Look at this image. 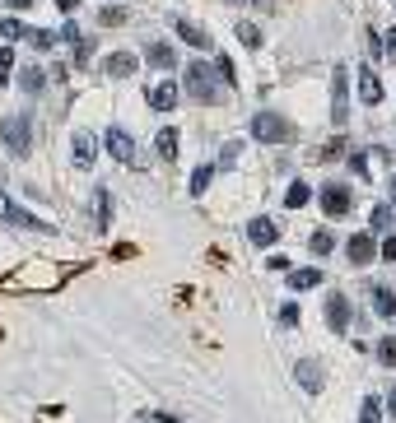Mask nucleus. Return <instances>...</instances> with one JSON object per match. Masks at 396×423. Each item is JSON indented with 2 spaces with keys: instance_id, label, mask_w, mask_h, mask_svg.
I'll use <instances>...</instances> for the list:
<instances>
[{
  "instance_id": "nucleus-1",
  "label": "nucleus",
  "mask_w": 396,
  "mask_h": 423,
  "mask_svg": "<svg viewBox=\"0 0 396 423\" xmlns=\"http://www.w3.org/2000/svg\"><path fill=\"white\" fill-rule=\"evenodd\" d=\"M0 140H5L10 154L23 158L28 149H33V117H28V112H10V117L0 121Z\"/></svg>"
},
{
  "instance_id": "nucleus-2",
  "label": "nucleus",
  "mask_w": 396,
  "mask_h": 423,
  "mask_svg": "<svg viewBox=\"0 0 396 423\" xmlns=\"http://www.w3.org/2000/svg\"><path fill=\"white\" fill-rule=\"evenodd\" d=\"M252 135H257L261 145H289L294 140V126L284 121L280 112H257L252 117Z\"/></svg>"
},
{
  "instance_id": "nucleus-3",
  "label": "nucleus",
  "mask_w": 396,
  "mask_h": 423,
  "mask_svg": "<svg viewBox=\"0 0 396 423\" xmlns=\"http://www.w3.org/2000/svg\"><path fill=\"white\" fill-rule=\"evenodd\" d=\"M187 98H196V102H219L215 70L205 66V61H192V66H187Z\"/></svg>"
},
{
  "instance_id": "nucleus-4",
  "label": "nucleus",
  "mask_w": 396,
  "mask_h": 423,
  "mask_svg": "<svg viewBox=\"0 0 396 423\" xmlns=\"http://www.w3.org/2000/svg\"><path fill=\"white\" fill-rule=\"evenodd\" d=\"M331 121L336 126L350 121V70L345 66L331 70Z\"/></svg>"
},
{
  "instance_id": "nucleus-5",
  "label": "nucleus",
  "mask_w": 396,
  "mask_h": 423,
  "mask_svg": "<svg viewBox=\"0 0 396 423\" xmlns=\"http://www.w3.org/2000/svg\"><path fill=\"white\" fill-rule=\"evenodd\" d=\"M317 201H322V210L331 214V219H340V214H350V186H345V181H327V186L317 191Z\"/></svg>"
},
{
  "instance_id": "nucleus-6",
  "label": "nucleus",
  "mask_w": 396,
  "mask_h": 423,
  "mask_svg": "<svg viewBox=\"0 0 396 423\" xmlns=\"http://www.w3.org/2000/svg\"><path fill=\"white\" fill-rule=\"evenodd\" d=\"M350 321H354L350 298H345V293H331V298H327V326H331L336 335H345V330H350Z\"/></svg>"
},
{
  "instance_id": "nucleus-7",
  "label": "nucleus",
  "mask_w": 396,
  "mask_h": 423,
  "mask_svg": "<svg viewBox=\"0 0 396 423\" xmlns=\"http://www.w3.org/2000/svg\"><path fill=\"white\" fill-rule=\"evenodd\" d=\"M354 79H359V98H363V107H378V102H383V79L373 75V66H359V70H354Z\"/></svg>"
},
{
  "instance_id": "nucleus-8",
  "label": "nucleus",
  "mask_w": 396,
  "mask_h": 423,
  "mask_svg": "<svg viewBox=\"0 0 396 423\" xmlns=\"http://www.w3.org/2000/svg\"><path fill=\"white\" fill-rule=\"evenodd\" d=\"M145 98H149V107H154V112H173V107H177V84H173V79H158V84H149V93H145Z\"/></svg>"
},
{
  "instance_id": "nucleus-9",
  "label": "nucleus",
  "mask_w": 396,
  "mask_h": 423,
  "mask_svg": "<svg viewBox=\"0 0 396 423\" xmlns=\"http://www.w3.org/2000/svg\"><path fill=\"white\" fill-rule=\"evenodd\" d=\"M345 256H350V266H368V261L378 256V242H373V233H354L350 242H345Z\"/></svg>"
},
{
  "instance_id": "nucleus-10",
  "label": "nucleus",
  "mask_w": 396,
  "mask_h": 423,
  "mask_svg": "<svg viewBox=\"0 0 396 423\" xmlns=\"http://www.w3.org/2000/svg\"><path fill=\"white\" fill-rule=\"evenodd\" d=\"M387 158H392L387 149H359V154H350V172H359V177H373Z\"/></svg>"
},
{
  "instance_id": "nucleus-11",
  "label": "nucleus",
  "mask_w": 396,
  "mask_h": 423,
  "mask_svg": "<svg viewBox=\"0 0 396 423\" xmlns=\"http://www.w3.org/2000/svg\"><path fill=\"white\" fill-rule=\"evenodd\" d=\"M145 61L154 70H173V66H177V52H173L163 37H149V42H145Z\"/></svg>"
},
{
  "instance_id": "nucleus-12",
  "label": "nucleus",
  "mask_w": 396,
  "mask_h": 423,
  "mask_svg": "<svg viewBox=\"0 0 396 423\" xmlns=\"http://www.w3.org/2000/svg\"><path fill=\"white\" fill-rule=\"evenodd\" d=\"M294 377H298V386L308 391V395H317V391L327 386V372L317 368L313 358H298V368H294Z\"/></svg>"
},
{
  "instance_id": "nucleus-13",
  "label": "nucleus",
  "mask_w": 396,
  "mask_h": 423,
  "mask_svg": "<svg viewBox=\"0 0 396 423\" xmlns=\"http://www.w3.org/2000/svg\"><path fill=\"white\" fill-rule=\"evenodd\" d=\"M248 242H252V246H275V242H280L275 219H266V214H261V219H252V223H248Z\"/></svg>"
},
{
  "instance_id": "nucleus-14",
  "label": "nucleus",
  "mask_w": 396,
  "mask_h": 423,
  "mask_svg": "<svg viewBox=\"0 0 396 423\" xmlns=\"http://www.w3.org/2000/svg\"><path fill=\"white\" fill-rule=\"evenodd\" d=\"M107 149H112L117 163H136V140H131L122 126H112V131H107Z\"/></svg>"
},
{
  "instance_id": "nucleus-15",
  "label": "nucleus",
  "mask_w": 396,
  "mask_h": 423,
  "mask_svg": "<svg viewBox=\"0 0 396 423\" xmlns=\"http://www.w3.org/2000/svg\"><path fill=\"white\" fill-rule=\"evenodd\" d=\"M70 149H75V163H79V167H93V158H98V140H93L89 131H75V135H70Z\"/></svg>"
},
{
  "instance_id": "nucleus-16",
  "label": "nucleus",
  "mask_w": 396,
  "mask_h": 423,
  "mask_svg": "<svg viewBox=\"0 0 396 423\" xmlns=\"http://www.w3.org/2000/svg\"><path fill=\"white\" fill-rule=\"evenodd\" d=\"M0 219H5V223H23V228H47L42 219H33V214H23L19 205H14L10 196H5V191H0Z\"/></svg>"
},
{
  "instance_id": "nucleus-17",
  "label": "nucleus",
  "mask_w": 396,
  "mask_h": 423,
  "mask_svg": "<svg viewBox=\"0 0 396 423\" xmlns=\"http://www.w3.org/2000/svg\"><path fill=\"white\" fill-rule=\"evenodd\" d=\"M140 70V56H131V52H112L107 56V75L112 79H126V75H136Z\"/></svg>"
},
{
  "instance_id": "nucleus-18",
  "label": "nucleus",
  "mask_w": 396,
  "mask_h": 423,
  "mask_svg": "<svg viewBox=\"0 0 396 423\" xmlns=\"http://www.w3.org/2000/svg\"><path fill=\"white\" fill-rule=\"evenodd\" d=\"M317 284H327V279H322V270H313V266H303V270H289V289L308 293V289H317Z\"/></svg>"
},
{
  "instance_id": "nucleus-19",
  "label": "nucleus",
  "mask_w": 396,
  "mask_h": 423,
  "mask_svg": "<svg viewBox=\"0 0 396 423\" xmlns=\"http://www.w3.org/2000/svg\"><path fill=\"white\" fill-rule=\"evenodd\" d=\"M93 205H98V214H93V228H107V223H112V196H107V186H98L93 191Z\"/></svg>"
},
{
  "instance_id": "nucleus-20",
  "label": "nucleus",
  "mask_w": 396,
  "mask_h": 423,
  "mask_svg": "<svg viewBox=\"0 0 396 423\" xmlns=\"http://www.w3.org/2000/svg\"><path fill=\"white\" fill-rule=\"evenodd\" d=\"M173 28H177V37L182 42H192V47H210V33H201V28H196V23H187V19H173Z\"/></svg>"
},
{
  "instance_id": "nucleus-21",
  "label": "nucleus",
  "mask_w": 396,
  "mask_h": 423,
  "mask_svg": "<svg viewBox=\"0 0 396 423\" xmlns=\"http://www.w3.org/2000/svg\"><path fill=\"white\" fill-rule=\"evenodd\" d=\"M373 307H378L383 321H392V316H396V289H383V284H378V289H373Z\"/></svg>"
},
{
  "instance_id": "nucleus-22",
  "label": "nucleus",
  "mask_w": 396,
  "mask_h": 423,
  "mask_svg": "<svg viewBox=\"0 0 396 423\" xmlns=\"http://www.w3.org/2000/svg\"><path fill=\"white\" fill-rule=\"evenodd\" d=\"M42 84H47V75H42L37 66H23V70H19V89H23V93H42Z\"/></svg>"
},
{
  "instance_id": "nucleus-23",
  "label": "nucleus",
  "mask_w": 396,
  "mask_h": 423,
  "mask_svg": "<svg viewBox=\"0 0 396 423\" xmlns=\"http://www.w3.org/2000/svg\"><path fill=\"white\" fill-rule=\"evenodd\" d=\"M308 201H313V186H308V181H294L289 196H284V210H303Z\"/></svg>"
},
{
  "instance_id": "nucleus-24",
  "label": "nucleus",
  "mask_w": 396,
  "mask_h": 423,
  "mask_svg": "<svg viewBox=\"0 0 396 423\" xmlns=\"http://www.w3.org/2000/svg\"><path fill=\"white\" fill-rule=\"evenodd\" d=\"M392 214H396V210H387V205H378V210L368 214V228H373V233H392Z\"/></svg>"
},
{
  "instance_id": "nucleus-25",
  "label": "nucleus",
  "mask_w": 396,
  "mask_h": 423,
  "mask_svg": "<svg viewBox=\"0 0 396 423\" xmlns=\"http://www.w3.org/2000/svg\"><path fill=\"white\" fill-rule=\"evenodd\" d=\"M383 419V400L378 395H363V405H359V423H378Z\"/></svg>"
},
{
  "instance_id": "nucleus-26",
  "label": "nucleus",
  "mask_w": 396,
  "mask_h": 423,
  "mask_svg": "<svg viewBox=\"0 0 396 423\" xmlns=\"http://www.w3.org/2000/svg\"><path fill=\"white\" fill-rule=\"evenodd\" d=\"M33 33V28H28V23H19V19H5L0 23V37H5V42H19V37H28Z\"/></svg>"
},
{
  "instance_id": "nucleus-27",
  "label": "nucleus",
  "mask_w": 396,
  "mask_h": 423,
  "mask_svg": "<svg viewBox=\"0 0 396 423\" xmlns=\"http://www.w3.org/2000/svg\"><path fill=\"white\" fill-rule=\"evenodd\" d=\"M210 181H215V167H210V163L196 167V177H192V196H205V191H210Z\"/></svg>"
},
{
  "instance_id": "nucleus-28",
  "label": "nucleus",
  "mask_w": 396,
  "mask_h": 423,
  "mask_svg": "<svg viewBox=\"0 0 396 423\" xmlns=\"http://www.w3.org/2000/svg\"><path fill=\"white\" fill-rule=\"evenodd\" d=\"M378 363L396 368V335H383V340H378Z\"/></svg>"
},
{
  "instance_id": "nucleus-29",
  "label": "nucleus",
  "mask_w": 396,
  "mask_h": 423,
  "mask_svg": "<svg viewBox=\"0 0 396 423\" xmlns=\"http://www.w3.org/2000/svg\"><path fill=\"white\" fill-rule=\"evenodd\" d=\"M154 145H158V154H163V158H173V154H177V131H173V126H168V131H158Z\"/></svg>"
},
{
  "instance_id": "nucleus-30",
  "label": "nucleus",
  "mask_w": 396,
  "mask_h": 423,
  "mask_svg": "<svg viewBox=\"0 0 396 423\" xmlns=\"http://www.w3.org/2000/svg\"><path fill=\"white\" fill-rule=\"evenodd\" d=\"M308 246H313V256H327V251H336V237L322 228V233H313V242H308Z\"/></svg>"
},
{
  "instance_id": "nucleus-31",
  "label": "nucleus",
  "mask_w": 396,
  "mask_h": 423,
  "mask_svg": "<svg viewBox=\"0 0 396 423\" xmlns=\"http://www.w3.org/2000/svg\"><path fill=\"white\" fill-rule=\"evenodd\" d=\"M10 75H14V47H5L0 52V84H10Z\"/></svg>"
},
{
  "instance_id": "nucleus-32",
  "label": "nucleus",
  "mask_w": 396,
  "mask_h": 423,
  "mask_svg": "<svg viewBox=\"0 0 396 423\" xmlns=\"http://www.w3.org/2000/svg\"><path fill=\"white\" fill-rule=\"evenodd\" d=\"M378 256L396 266V233H383V242H378Z\"/></svg>"
},
{
  "instance_id": "nucleus-33",
  "label": "nucleus",
  "mask_w": 396,
  "mask_h": 423,
  "mask_svg": "<svg viewBox=\"0 0 396 423\" xmlns=\"http://www.w3.org/2000/svg\"><path fill=\"white\" fill-rule=\"evenodd\" d=\"M238 42H243V47H261V33L252 28V23H238Z\"/></svg>"
},
{
  "instance_id": "nucleus-34",
  "label": "nucleus",
  "mask_w": 396,
  "mask_h": 423,
  "mask_svg": "<svg viewBox=\"0 0 396 423\" xmlns=\"http://www.w3.org/2000/svg\"><path fill=\"white\" fill-rule=\"evenodd\" d=\"M28 42H33L37 52H47V47L57 42V33H47V28H33V33H28Z\"/></svg>"
},
{
  "instance_id": "nucleus-35",
  "label": "nucleus",
  "mask_w": 396,
  "mask_h": 423,
  "mask_svg": "<svg viewBox=\"0 0 396 423\" xmlns=\"http://www.w3.org/2000/svg\"><path fill=\"white\" fill-rule=\"evenodd\" d=\"M103 23H107V28H122V23H126V10L107 5V10H103Z\"/></svg>"
},
{
  "instance_id": "nucleus-36",
  "label": "nucleus",
  "mask_w": 396,
  "mask_h": 423,
  "mask_svg": "<svg viewBox=\"0 0 396 423\" xmlns=\"http://www.w3.org/2000/svg\"><path fill=\"white\" fill-rule=\"evenodd\" d=\"M215 61H219V79H224V84H233V61H228V56H215Z\"/></svg>"
},
{
  "instance_id": "nucleus-37",
  "label": "nucleus",
  "mask_w": 396,
  "mask_h": 423,
  "mask_svg": "<svg viewBox=\"0 0 396 423\" xmlns=\"http://www.w3.org/2000/svg\"><path fill=\"white\" fill-rule=\"evenodd\" d=\"M383 52H387V61H396V28L383 33Z\"/></svg>"
},
{
  "instance_id": "nucleus-38",
  "label": "nucleus",
  "mask_w": 396,
  "mask_h": 423,
  "mask_svg": "<svg viewBox=\"0 0 396 423\" xmlns=\"http://www.w3.org/2000/svg\"><path fill=\"white\" fill-rule=\"evenodd\" d=\"M238 163V145H224V154H219V167H224V172H228V167H233Z\"/></svg>"
},
{
  "instance_id": "nucleus-39",
  "label": "nucleus",
  "mask_w": 396,
  "mask_h": 423,
  "mask_svg": "<svg viewBox=\"0 0 396 423\" xmlns=\"http://www.w3.org/2000/svg\"><path fill=\"white\" fill-rule=\"evenodd\" d=\"M280 326H298V307L289 302V307H280Z\"/></svg>"
},
{
  "instance_id": "nucleus-40",
  "label": "nucleus",
  "mask_w": 396,
  "mask_h": 423,
  "mask_svg": "<svg viewBox=\"0 0 396 423\" xmlns=\"http://www.w3.org/2000/svg\"><path fill=\"white\" fill-rule=\"evenodd\" d=\"M57 10H61V14H75V10H79V0H57Z\"/></svg>"
},
{
  "instance_id": "nucleus-41",
  "label": "nucleus",
  "mask_w": 396,
  "mask_h": 423,
  "mask_svg": "<svg viewBox=\"0 0 396 423\" xmlns=\"http://www.w3.org/2000/svg\"><path fill=\"white\" fill-rule=\"evenodd\" d=\"M387 410H392V419H396V386H392V395H387Z\"/></svg>"
},
{
  "instance_id": "nucleus-42",
  "label": "nucleus",
  "mask_w": 396,
  "mask_h": 423,
  "mask_svg": "<svg viewBox=\"0 0 396 423\" xmlns=\"http://www.w3.org/2000/svg\"><path fill=\"white\" fill-rule=\"evenodd\" d=\"M10 5H14V10H28V5H33V0H10Z\"/></svg>"
},
{
  "instance_id": "nucleus-43",
  "label": "nucleus",
  "mask_w": 396,
  "mask_h": 423,
  "mask_svg": "<svg viewBox=\"0 0 396 423\" xmlns=\"http://www.w3.org/2000/svg\"><path fill=\"white\" fill-rule=\"evenodd\" d=\"M392 205H396V172H392Z\"/></svg>"
},
{
  "instance_id": "nucleus-44",
  "label": "nucleus",
  "mask_w": 396,
  "mask_h": 423,
  "mask_svg": "<svg viewBox=\"0 0 396 423\" xmlns=\"http://www.w3.org/2000/svg\"><path fill=\"white\" fill-rule=\"evenodd\" d=\"M158 423H177V419H168V414H158Z\"/></svg>"
},
{
  "instance_id": "nucleus-45",
  "label": "nucleus",
  "mask_w": 396,
  "mask_h": 423,
  "mask_svg": "<svg viewBox=\"0 0 396 423\" xmlns=\"http://www.w3.org/2000/svg\"><path fill=\"white\" fill-rule=\"evenodd\" d=\"M0 181H5V167H0Z\"/></svg>"
}]
</instances>
